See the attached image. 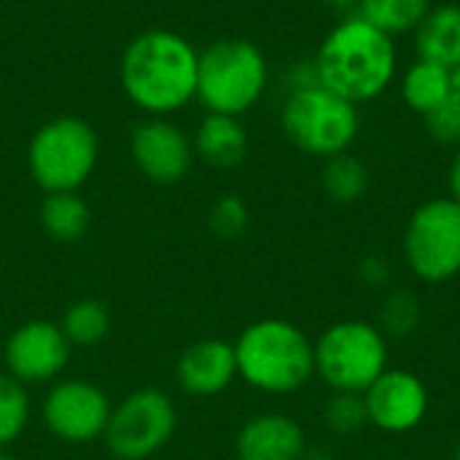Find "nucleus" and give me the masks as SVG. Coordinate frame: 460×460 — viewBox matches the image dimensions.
Returning a JSON list of instances; mask_svg holds the SVG:
<instances>
[{"label":"nucleus","instance_id":"7","mask_svg":"<svg viewBox=\"0 0 460 460\" xmlns=\"http://www.w3.org/2000/svg\"><path fill=\"white\" fill-rule=\"evenodd\" d=\"M315 375L332 394H364L388 369V337L372 321L348 318L313 342Z\"/></svg>","mask_w":460,"mask_h":460},{"label":"nucleus","instance_id":"10","mask_svg":"<svg viewBox=\"0 0 460 460\" xmlns=\"http://www.w3.org/2000/svg\"><path fill=\"white\" fill-rule=\"evenodd\" d=\"M111 412L113 404L108 394L100 385L78 377L51 383L40 404V418L46 431L62 445H73V447L102 439Z\"/></svg>","mask_w":460,"mask_h":460},{"label":"nucleus","instance_id":"24","mask_svg":"<svg viewBox=\"0 0 460 460\" xmlns=\"http://www.w3.org/2000/svg\"><path fill=\"white\" fill-rule=\"evenodd\" d=\"M32 407L27 385L16 383L11 375H0V450L11 447L30 426Z\"/></svg>","mask_w":460,"mask_h":460},{"label":"nucleus","instance_id":"29","mask_svg":"<svg viewBox=\"0 0 460 460\" xmlns=\"http://www.w3.org/2000/svg\"><path fill=\"white\" fill-rule=\"evenodd\" d=\"M286 84H288V92H296V89H307V86L321 84V81H318L315 62H313V59H302V62H296V65L286 73Z\"/></svg>","mask_w":460,"mask_h":460},{"label":"nucleus","instance_id":"16","mask_svg":"<svg viewBox=\"0 0 460 460\" xmlns=\"http://www.w3.org/2000/svg\"><path fill=\"white\" fill-rule=\"evenodd\" d=\"M194 156L213 170H234L248 156V129L237 116L205 113L191 137Z\"/></svg>","mask_w":460,"mask_h":460},{"label":"nucleus","instance_id":"19","mask_svg":"<svg viewBox=\"0 0 460 460\" xmlns=\"http://www.w3.org/2000/svg\"><path fill=\"white\" fill-rule=\"evenodd\" d=\"M450 94H453L450 67H442L437 62L415 59L402 75V97H404L407 108L420 116H429Z\"/></svg>","mask_w":460,"mask_h":460},{"label":"nucleus","instance_id":"6","mask_svg":"<svg viewBox=\"0 0 460 460\" xmlns=\"http://www.w3.org/2000/svg\"><path fill=\"white\" fill-rule=\"evenodd\" d=\"M280 127L288 143L302 154L332 159L348 154L356 143L361 132V113L356 102L315 84L288 92L280 111Z\"/></svg>","mask_w":460,"mask_h":460},{"label":"nucleus","instance_id":"23","mask_svg":"<svg viewBox=\"0 0 460 460\" xmlns=\"http://www.w3.org/2000/svg\"><path fill=\"white\" fill-rule=\"evenodd\" d=\"M423 323V305L418 294L410 288H391L377 310V329L385 337L394 340H407L412 337Z\"/></svg>","mask_w":460,"mask_h":460},{"label":"nucleus","instance_id":"1","mask_svg":"<svg viewBox=\"0 0 460 460\" xmlns=\"http://www.w3.org/2000/svg\"><path fill=\"white\" fill-rule=\"evenodd\" d=\"M199 51L164 27L137 32L121 51L119 84L143 116H175L197 100Z\"/></svg>","mask_w":460,"mask_h":460},{"label":"nucleus","instance_id":"26","mask_svg":"<svg viewBox=\"0 0 460 460\" xmlns=\"http://www.w3.org/2000/svg\"><path fill=\"white\" fill-rule=\"evenodd\" d=\"M208 226L221 240H237L251 226V210L240 194H221L208 213Z\"/></svg>","mask_w":460,"mask_h":460},{"label":"nucleus","instance_id":"21","mask_svg":"<svg viewBox=\"0 0 460 460\" xmlns=\"http://www.w3.org/2000/svg\"><path fill=\"white\" fill-rule=\"evenodd\" d=\"M59 329L70 348H94L111 332V313L100 299H78L62 313Z\"/></svg>","mask_w":460,"mask_h":460},{"label":"nucleus","instance_id":"18","mask_svg":"<svg viewBox=\"0 0 460 460\" xmlns=\"http://www.w3.org/2000/svg\"><path fill=\"white\" fill-rule=\"evenodd\" d=\"M38 221L51 240L75 243L86 234L92 224V210L78 191H54L43 197L38 208Z\"/></svg>","mask_w":460,"mask_h":460},{"label":"nucleus","instance_id":"31","mask_svg":"<svg viewBox=\"0 0 460 460\" xmlns=\"http://www.w3.org/2000/svg\"><path fill=\"white\" fill-rule=\"evenodd\" d=\"M321 3L340 13H356V8H358V0H321Z\"/></svg>","mask_w":460,"mask_h":460},{"label":"nucleus","instance_id":"25","mask_svg":"<svg viewBox=\"0 0 460 460\" xmlns=\"http://www.w3.org/2000/svg\"><path fill=\"white\" fill-rule=\"evenodd\" d=\"M323 426L334 437L358 434L364 426H369L364 396L361 394H332L323 404Z\"/></svg>","mask_w":460,"mask_h":460},{"label":"nucleus","instance_id":"27","mask_svg":"<svg viewBox=\"0 0 460 460\" xmlns=\"http://www.w3.org/2000/svg\"><path fill=\"white\" fill-rule=\"evenodd\" d=\"M426 119V129L437 143L456 146L460 143V92H453L439 108H434Z\"/></svg>","mask_w":460,"mask_h":460},{"label":"nucleus","instance_id":"14","mask_svg":"<svg viewBox=\"0 0 460 460\" xmlns=\"http://www.w3.org/2000/svg\"><path fill=\"white\" fill-rule=\"evenodd\" d=\"M178 388L191 399L221 396L237 380L234 345L226 340H197L175 364Z\"/></svg>","mask_w":460,"mask_h":460},{"label":"nucleus","instance_id":"28","mask_svg":"<svg viewBox=\"0 0 460 460\" xmlns=\"http://www.w3.org/2000/svg\"><path fill=\"white\" fill-rule=\"evenodd\" d=\"M358 272V280L367 286V288H388L391 280H394V270H391V261L385 256H377V253H369L358 261L356 267Z\"/></svg>","mask_w":460,"mask_h":460},{"label":"nucleus","instance_id":"3","mask_svg":"<svg viewBox=\"0 0 460 460\" xmlns=\"http://www.w3.org/2000/svg\"><path fill=\"white\" fill-rule=\"evenodd\" d=\"M234 345L237 377L259 394L288 396L315 377L313 340L286 318H261L248 323Z\"/></svg>","mask_w":460,"mask_h":460},{"label":"nucleus","instance_id":"8","mask_svg":"<svg viewBox=\"0 0 460 460\" xmlns=\"http://www.w3.org/2000/svg\"><path fill=\"white\" fill-rule=\"evenodd\" d=\"M178 429V407L162 388H137L113 404L102 442L116 460H148L162 453Z\"/></svg>","mask_w":460,"mask_h":460},{"label":"nucleus","instance_id":"34","mask_svg":"<svg viewBox=\"0 0 460 460\" xmlns=\"http://www.w3.org/2000/svg\"><path fill=\"white\" fill-rule=\"evenodd\" d=\"M0 460H16L11 453H5V450H0Z\"/></svg>","mask_w":460,"mask_h":460},{"label":"nucleus","instance_id":"22","mask_svg":"<svg viewBox=\"0 0 460 460\" xmlns=\"http://www.w3.org/2000/svg\"><path fill=\"white\" fill-rule=\"evenodd\" d=\"M321 186L332 202L353 205L369 189V170L361 159L350 154H340V156L326 159L323 172H321Z\"/></svg>","mask_w":460,"mask_h":460},{"label":"nucleus","instance_id":"17","mask_svg":"<svg viewBox=\"0 0 460 460\" xmlns=\"http://www.w3.org/2000/svg\"><path fill=\"white\" fill-rule=\"evenodd\" d=\"M418 59L437 62L442 67L460 65V5H431L426 19L412 32Z\"/></svg>","mask_w":460,"mask_h":460},{"label":"nucleus","instance_id":"33","mask_svg":"<svg viewBox=\"0 0 460 460\" xmlns=\"http://www.w3.org/2000/svg\"><path fill=\"white\" fill-rule=\"evenodd\" d=\"M450 84H453V92H460V65L450 67Z\"/></svg>","mask_w":460,"mask_h":460},{"label":"nucleus","instance_id":"4","mask_svg":"<svg viewBox=\"0 0 460 460\" xmlns=\"http://www.w3.org/2000/svg\"><path fill=\"white\" fill-rule=\"evenodd\" d=\"M270 86V62L248 38H221L199 51L197 102L205 113L243 116Z\"/></svg>","mask_w":460,"mask_h":460},{"label":"nucleus","instance_id":"20","mask_svg":"<svg viewBox=\"0 0 460 460\" xmlns=\"http://www.w3.org/2000/svg\"><path fill=\"white\" fill-rule=\"evenodd\" d=\"M431 11V0H358L356 13L385 35H410Z\"/></svg>","mask_w":460,"mask_h":460},{"label":"nucleus","instance_id":"11","mask_svg":"<svg viewBox=\"0 0 460 460\" xmlns=\"http://www.w3.org/2000/svg\"><path fill=\"white\" fill-rule=\"evenodd\" d=\"M129 156L137 172L156 186L181 183L194 164L191 137L164 116H146L129 132Z\"/></svg>","mask_w":460,"mask_h":460},{"label":"nucleus","instance_id":"30","mask_svg":"<svg viewBox=\"0 0 460 460\" xmlns=\"http://www.w3.org/2000/svg\"><path fill=\"white\" fill-rule=\"evenodd\" d=\"M447 186H450V197L460 202V151L450 162V172H447Z\"/></svg>","mask_w":460,"mask_h":460},{"label":"nucleus","instance_id":"13","mask_svg":"<svg viewBox=\"0 0 460 460\" xmlns=\"http://www.w3.org/2000/svg\"><path fill=\"white\" fill-rule=\"evenodd\" d=\"M367 420L383 434H410L415 431L431 407V394L426 383L410 369H385L364 394Z\"/></svg>","mask_w":460,"mask_h":460},{"label":"nucleus","instance_id":"5","mask_svg":"<svg viewBox=\"0 0 460 460\" xmlns=\"http://www.w3.org/2000/svg\"><path fill=\"white\" fill-rule=\"evenodd\" d=\"M97 162V129L81 116H54L27 143V172L43 194L78 191L94 175Z\"/></svg>","mask_w":460,"mask_h":460},{"label":"nucleus","instance_id":"32","mask_svg":"<svg viewBox=\"0 0 460 460\" xmlns=\"http://www.w3.org/2000/svg\"><path fill=\"white\" fill-rule=\"evenodd\" d=\"M302 460H337L326 447H307Z\"/></svg>","mask_w":460,"mask_h":460},{"label":"nucleus","instance_id":"12","mask_svg":"<svg viewBox=\"0 0 460 460\" xmlns=\"http://www.w3.org/2000/svg\"><path fill=\"white\" fill-rule=\"evenodd\" d=\"M70 342L65 340L59 323L27 321L11 332L3 348L5 375L22 385L57 383L70 364Z\"/></svg>","mask_w":460,"mask_h":460},{"label":"nucleus","instance_id":"2","mask_svg":"<svg viewBox=\"0 0 460 460\" xmlns=\"http://www.w3.org/2000/svg\"><path fill=\"white\" fill-rule=\"evenodd\" d=\"M313 62L321 86L361 105L388 92L399 70V49L391 35L348 13L326 32Z\"/></svg>","mask_w":460,"mask_h":460},{"label":"nucleus","instance_id":"9","mask_svg":"<svg viewBox=\"0 0 460 460\" xmlns=\"http://www.w3.org/2000/svg\"><path fill=\"white\" fill-rule=\"evenodd\" d=\"M404 261L423 283H447L460 275V202L434 197L420 202L404 229Z\"/></svg>","mask_w":460,"mask_h":460},{"label":"nucleus","instance_id":"35","mask_svg":"<svg viewBox=\"0 0 460 460\" xmlns=\"http://www.w3.org/2000/svg\"><path fill=\"white\" fill-rule=\"evenodd\" d=\"M453 460H460V439H458V445H456V458Z\"/></svg>","mask_w":460,"mask_h":460},{"label":"nucleus","instance_id":"15","mask_svg":"<svg viewBox=\"0 0 460 460\" xmlns=\"http://www.w3.org/2000/svg\"><path fill=\"white\" fill-rule=\"evenodd\" d=\"M305 450L307 437L302 426L283 412H259L234 437L237 460H302Z\"/></svg>","mask_w":460,"mask_h":460}]
</instances>
